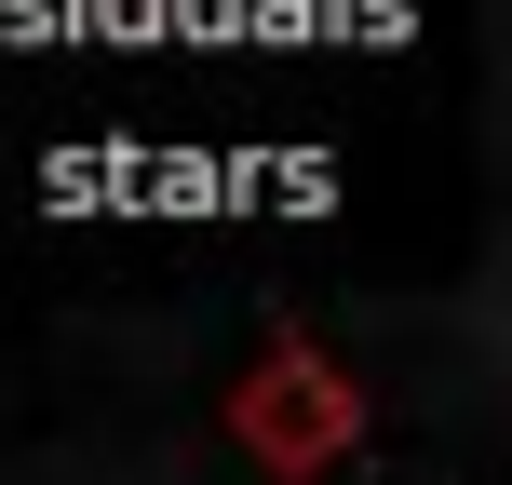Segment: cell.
Listing matches in <instances>:
<instances>
[{"label":"cell","instance_id":"1","mask_svg":"<svg viewBox=\"0 0 512 485\" xmlns=\"http://www.w3.org/2000/svg\"><path fill=\"white\" fill-rule=\"evenodd\" d=\"M230 445L270 485H310L337 472L364 445V378H337V351H310V337H270V351L230 378Z\"/></svg>","mask_w":512,"mask_h":485}]
</instances>
